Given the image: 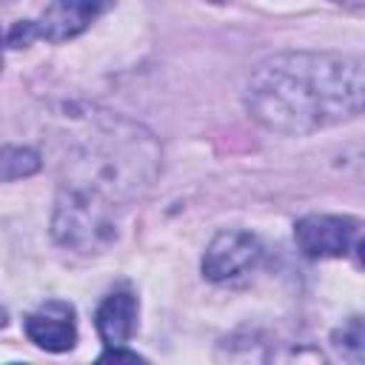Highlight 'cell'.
Returning <instances> with one entry per match:
<instances>
[{
    "label": "cell",
    "mask_w": 365,
    "mask_h": 365,
    "mask_svg": "<svg viewBox=\"0 0 365 365\" xmlns=\"http://www.w3.org/2000/svg\"><path fill=\"white\" fill-rule=\"evenodd\" d=\"M251 114L277 131H314L362 108L359 60L336 54H282L257 68Z\"/></svg>",
    "instance_id": "obj_1"
},
{
    "label": "cell",
    "mask_w": 365,
    "mask_h": 365,
    "mask_svg": "<svg viewBox=\"0 0 365 365\" xmlns=\"http://www.w3.org/2000/svg\"><path fill=\"white\" fill-rule=\"evenodd\" d=\"M356 222L348 217H328V214H311L302 217L294 228L297 245L305 257L311 259H325V257H342L351 251L356 242Z\"/></svg>",
    "instance_id": "obj_3"
},
{
    "label": "cell",
    "mask_w": 365,
    "mask_h": 365,
    "mask_svg": "<svg viewBox=\"0 0 365 365\" xmlns=\"http://www.w3.org/2000/svg\"><path fill=\"white\" fill-rule=\"evenodd\" d=\"M111 0H51V6L43 11L40 20L34 23H20L9 34L14 46L29 43L31 37H46L51 43L68 40L80 34L91 20H97Z\"/></svg>",
    "instance_id": "obj_2"
},
{
    "label": "cell",
    "mask_w": 365,
    "mask_h": 365,
    "mask_svg": "<svg viewBox=\"0 0 365 365\" xmlns=\"http://www.w3.org/2000/svg\"><path fill=\"white\" fill-rule=\"evenodd\" d=\"M259 254H262V248H259L254 234H248V231H222L208 245V251L202 257V271L214 282H228V279H237V277L248 274L257 265Z\"/></svg>",
    "instance_id": "obj_4"
},
{
    "label": "cell",
    "mask_w": 365,
    "mask_h": 365,
    "mask_svg": "<svg viewBox=\"0 0 365 365\" xmlns=\"http://www.w3.org/2000/svg\"><path fill=\"white\" fill-rule=\"evenodd\" d=\"M3 322H6V319H3V311H0V325H3Z\"/></svg>",
    "instance_id": "obj_8"
},
{
    "label": "cell",
    "mask_w": 365,
    "mask_h": 365,
    "mask_svg": "<svg viewBox=\"0 0 365 365\" xmlns=\"http://www.w3.org/2000/svg\"><path fill=\"white\" fill-rule=\"evenodd\" d=\"M26 334L34 345H40L46 351H68L77 339L74 308L60 299L40 305L34 314L26 317Z\"/></svg>",
    "instance_id": "obj_5"
},
{
    "label": "cell",
    "mask_w": 365,
    "mask_h": 365,
    "mask_svg": "<svg viewBox=\"0 0 365 365\" xmlns=\"http://www.w3.org/2000/svg\"><path fill=\"white\" fill-rule=\"evenodd\" d=\"M354 3H359V0H354Z\"/></svg>",
    "instance_id": "obj_10"
},
{
    "label": "cell",
    "mask_w": 365,
    "mask_h": 365,
    "mask_svg": "<svg viewBox=\"0 0 365 365\" xmlns=\"http://www.w3.org/2000/svg\"><path fill=\"white\" fill-rule=\"evenodd\" d=\"M137 328V297L131 291H114L97 308V331L106 345H125Z\"/></svg>",
    "instance_id": "obj_6"
},
{
    "label": "cell",
    "mask_w": 365,
    "mask_h": 365,
    "mask_svg": "<svg viewBox=\"0 0 365 365\" xmlns=\"http://www.w3.org/2000/svg\"><path fill=\"white\" fill-rule=\"evenodd\" d=\"M0 68H3V54H0Z\"/></svg>",
    "instance_id": "obj_9"
},
{
    "label": "cell",
    "mask_w": 365,
    "mask_h": 365,
    "mask_svg": "<svg viewBox=\"0 0 365 365\" xmlns=\"http://www.w3.org/2000/svg\"><path fill=\"white\" fill-rule=\"evenodd\" d=\"M37 168H40V157L31 148H17V145H3L0 148V180L29 177Z\"/></svg>",
    "instance_id": "obj_7"
}]
</instances>
